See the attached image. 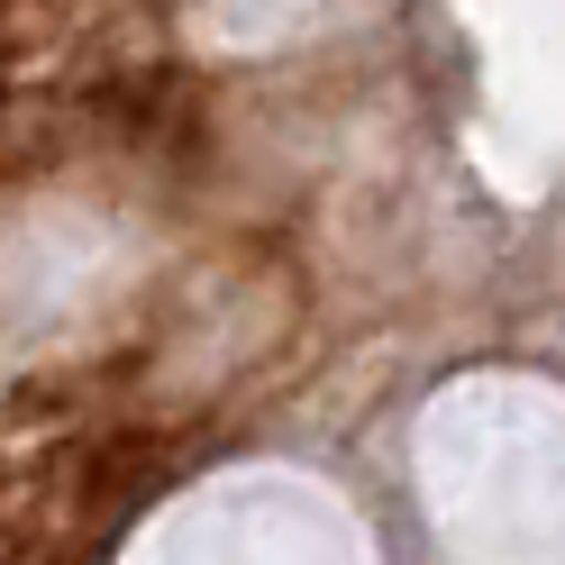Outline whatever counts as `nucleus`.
Wrapping results in <instances>:
<instances>
[]
</instances>
